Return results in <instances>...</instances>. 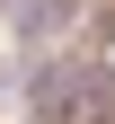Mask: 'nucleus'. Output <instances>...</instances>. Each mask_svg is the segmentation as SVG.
Returning <instances> with one entry per match:
<instances>
[{"label":"nucleus","instance_id":"nucleus-1","mask_svg":"<svg viewBox=\"0 0 115 124\" xmlns=\"http://www.w3.org/2000/svg\"><path fill=\"white\" fill-rule=\"evenodd\" d=\"M36 124H115V71L106 62H44L36 71Z\"/></svg>","mask_w":115,"mask_h":124}]
</instances>
